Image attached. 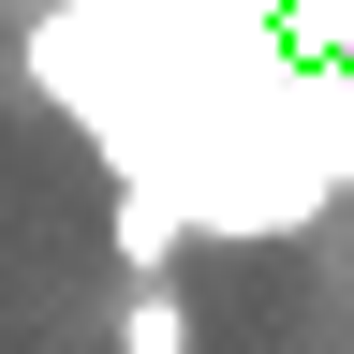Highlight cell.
<instances>
[{
    "instance_id": "cell-1",
    "label": "cell",
    "mask_w": 354,
    "mask_h": 354,
    "mask_svg": "<svg viewBox=\"0 0 354 354\" xmlns=\"http://www.w3.org/2000/svg\"><path fill=\"white\" fill-rule=\"evenodd\" d=\"M30 88L118 162V192H177L192 236H295L354 192V59L281 0H44Z\"/></svg>"
},
{
    "instance_id": "cell-2",
    "label": "cell",
    "mask_w": 354,
    "mask_h": 354,
    "mask_svg": "<svg viewBox=\"0 0 354 354\" xmlns=\"http://www.w3.org/2000/svg\"><path fill=\"white\" fill-rule=\"evenodd\" d=\"M104 236H118V266H133V281H162V266L192 251V207H177V192H118V221H104Z\"/></svg>"
},
{
    "instance_id": "cell-3",
    "label": "cell",
    "mask_w": 354,
    "mask_h": 354,
    "mask_svg": "<svg viewBox=\"0 0 354 354\" xmlns=\"http://www.w3.org/2000/svg\"><path fill=\"white\" fill-rule=\"evenodd\" d=\"M118 354H192V310H177V281H133V310H118Z\"/></svg>"
}]
</instances>
